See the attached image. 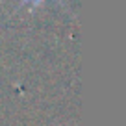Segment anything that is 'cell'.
<instances>
[{
    "mask_svg": "<svg viewBox=\"0 0 126 126\" xmlns=\"http://www.w3.org/2000/svg\"><path fill=\"white\" fill-rule=\"evenodd\" d=\"M48 0H20V6H32V8H37V6L45 4Z\"/></svg>",
    "mask_w": 126,
    "mask_h": 126,
    "instance_id": "6da1fadb",
    "label": "cell"
}]
</instances>
